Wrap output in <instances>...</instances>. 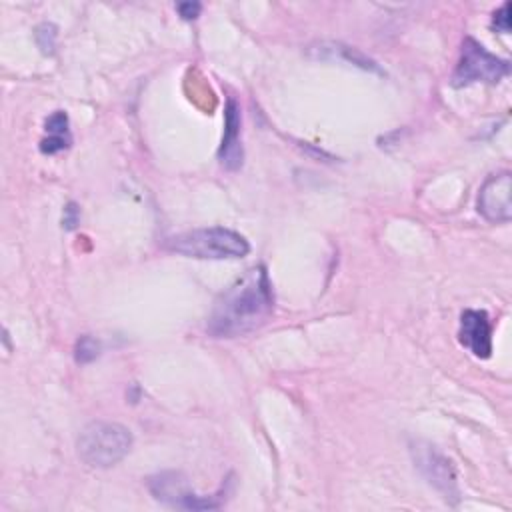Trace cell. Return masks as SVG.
<instances>
[{"mask_svg": "<svg viewBox=\"0 0 512 512\" xmlns=\"http://www.w3.org/2000/svg\"><path fill=\"white\" fill-rule=\"evenodd\" d=\"M492 30L500 32V34H508L510 32V2H504L494 14H492V22H490Z\"/></svg>", "mask_w": 512, "mask_h": 512, "instance_id": "14", "label": "cell"}, {"mask_svg": "<svg viewBox=\"0 0 512 512\" xmlns=\"http://www.w3.org/2000/svg\"><path fill=\"white\" fill-rule=\"evenodd\" d=\"M152 496L168 506L184 510H214L220 508L222 500L218 496H198L190 490L188 478L182 472H160L148 480Z\"/></svg>", "mask_w": 512, "mask_h": 512, "instance_id": "5", "label": "cell"}, {"mask_svg": "<svg viewBox=\"0 0 512 512\" xmlns=\"http://www.w3.org/2000/svg\"><path fill=\"white\" fill-rule=\"evenodd\" d=\"M58 28L52 22H44L36 28V44L44 54H52L56 48Z\"/></svg>", "mask_w": 512, "mask_h": 512, "instance_id": "13", "label": "cell"}, {"mask_svg": "<svg viewBox=\"0 0 512 512\" xmlns=\"http://www.w3.org/2000/svg\"><path fill=\"white\" fill-rule=\"evenodd\" d=\"M130 448L132 434L118 422H90L78 436V454L92 468H110L118 464Z\"/></svg>", "mask_w": 512, "mask_h": 512, "instance_id": "3", "label": "cell"}, {"mask_svg": "<svg viewBox=\"0 0 512 512\" xmlns=\"http://www.w3.org/2000/svg\"><path fill=\"white\" fill-rule=\"evenodd\" d=\"M164 246L170 252L198 260H236L250 252L248 240L224 226L188 230L168 238Z\"/></svg>", "mask_w": 512, "mask_h": 512, "instance_id": "2", "label": "cell"}, {"mask_svg": "<svg viewBox=\"0 0 512 512\" xmlns=\"http://www.w3.org/2000/svg\"><path fill=\"white\" fill-rule=\"evenodd\" d=\"M98 354H100V342L94 336L84 334V336H80L76 340V344H74V360L78 364H88V362L96 360Z\"/></svg>", "mask_w": 512, "mask_h": 512, "instance_id": "12", "label": "cell"}, {"mask_svg": "<svg viewBox=\"0 0 512 512\" xmlns=\"http://www.w3.org/2000/svg\"><path fill=\"white\" fill-rule=\"evenodd\" d=\"M460 344L476 358H490L492 354V324L484 310H464L458 328Z\"/></svg>", "mask_w": 512, "mask_h": 512, "instance_id": "8", "label": "cell"}, {"mask_svg": "<svg viewBox=\"0 0 512 512\" xmlns=\"http://www.w3.org/2000/svg\"><path fill=\"white\" fill-rule=\"evenodd\" d=\"M512 176L510 172H498L484 180L478 192V212L488 220L496 224L510 222L512 218Z\"/></svg>", "mask_w": 512, "mask_h": 512, "instance_id": "7", "label": "cell"}, {"mask_svg": "<svg viewBox=\"0 0 512 512\" xmlns=\"http://www.w3.org/2000/svg\"><path fill=\"white\" fill-rule=\"evenodd\" d=\"M176 10H178V14H180V18H182V20H196V18L200 16L202 4H200V2L186 0V2L176 4Z\"/></svg>", "mask_w": 512, "mask_h": 512, "instance_id": "15", "label": "cell"}, {"mask_svg": "<svg viewBox=\"0 0 512 512\" xmlns=\"http://www.w3.org/2000/svg\"><path fill=\"white\" fill-rule=\"evenodd\" d=\"M410 452L414 458V466L428 480V484H432L448 502H458L460 490L452 462L434 446L422 442L412 444Z\"/></svg>", "mask_w": 512, "mask_h": 512, "instance_id": "6", "label": "cell"}, {"mask_svg": "<svg viewBox=\"0 0 512 512\" xmlns=\"http://www.w3.org/2000/svg\"><path fill=\"white\" fill-rule=\"evenodd\" d=\"M68 126H70V122H68V114L64 110L52 112L44 122V130L48 136L40 140V152L42 154H58V152L66 150L72 144Z\"/></svg>", "mask_w": 512, "mask_h": 512, "instance_id": "10", "label": "cell"}, {"mask_svg": "<svg viewBox=\"0 0 512 512\" xmlns=\"http://www.w3.org/2000/svg\"><path fill=\"white\" fill-rule=\"evenodd\" d=\"M240 106L236 100L228 98L224 108V134L218 148V160L226 170H238L244 160L242 142H240Z\"/></svg>", "mask_w": 512, "mask_h": 512, "instance_id": "9", "label": "cell"}, {"mask_svg": "<svg viewBox=\"0 0 512 512\" xmlns=\"http://www.w3.org/2000/svg\"><path fill=\"white\" fill-rule=\"evenodd\" d=\"M274 310L272 282L262 264L248 268L228 286L208 316L206 330L214 338H236L260 328Z\"/></svg>", "mask_w": 512, "mask_h": 512, "instance_id": "1", "label": "cell"}, {"mask_svg": "<svg viewBox=\"0 0 512 512\" xmlns=\"http://www.w3.org/2000/svg\"><path fill=\"white\" fill-rule=\"evenodd\" d=\"M318 56H320V58H334V60L338 58V60H344V62H348V64L360 66L362 70L380 72L378 64H376L372 58L364 56L358 48H350V46H344V44H334V42H330V44H320V46H318Z\"/></svg>", "mask_w": 512, "mask_h": 512, "instance_id": "11", "label": "cell"}, {"mask_svg": "<svg viewBox=\"0 0 512 512\" xmlns=\"http://www.w3.org/2000/svg\"><path fill=\"white\" fill-rule=\"evenodd\" d=\"M510 72V62L488 52L474 38H464L458 64L452 74V86H468L474 82L496 84Z\"/></svg>", "mask_w": 512, "mask_h": 512, "instance_id": "4", "label": "cell"}, {"mask_svg": "<svg viewBox=\"0 0 512 512\" xmlns=\"http://www.w3.org/2000/svg\"><path fill=\"white\" fill-rule=\"evenodd\" d=\"M80 222V208L74 202H68L64 206V216H62V224L66 230H74L76 224Z\"/></svg>", "mask_w": 512, "mask_h": 512, "instance_id": "16", "label": "cell"}]
</instances>
